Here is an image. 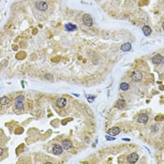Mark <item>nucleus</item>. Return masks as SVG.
I'll list each match as a JSON object with an SVG mask.
<instances>
[{"mask_svg":"<svg viewBox=\"0 0 164 164\" xmlns=\"http://www.w3.org/2000/svg\"><path fill=\"white\" fill-rule=\"evenodd\" d=\"M24 96H18L15 99V109L18 111H21L24 108Z\"/></svg>","mask_w":164,"mask_h":164,"instance_id":"nucleus-1","label":"nucleus"},{"mask_svg":"<svg viewBox=\"0 0 164 164\" xmlns=\"http://www.w3.org/2000/svg\"><path fill=\"white\" fill-rule=\"evenodd\" d=\"M130 78L134 82H140L142 78V72H140L138 70H134L130 73Z\"/></svg>","mask_w":164,"mask_h":164,"instance_id":"nucleus-2","label":"nucleus"},{"mask_svg":"<svg viewBox=\"0 0 164 164\" xmlns=\"http://www.w3.org/2000/svg\"><path fill=\"white\" fill-rule=\"evenodd\" d=\"M82 22L86 26H92L93 25V20L92 17L89 14H84L82 15Z\"/></svg>","mask_w":164,"mask_h":164,"instance_id":"nucleus-3","label":"nucleus"},{"mask_svg":"<svg viewBox=\"0 0 164 164\" xmlns=\"http://www.w3.org/2000/svg\"><path fill=\"white\" fill-rule=\"evenodd\" d=\"M36 8L40 11H45L48 9V5L44 1H39L36 3Z\"/></svg>","mask_w":164,"mask_h":164,"instance_id":"nucleus-4","label":"nucleus"},{"mask_svg":"<svg viewBox=\"0 0 164 164\" xmlns=\"http://www.w3.org/2000/svg\"><path fill=\"white\" fill-rule=\"evenodd\" d=\"M67 103H68V101H67V99H66L65 98H59V99H56V101H55V105H56V107H58V108H63V107H65V106L67 105Z\"/></svg>","mask_w":164,"mask_h":164,"instance_id":"nucleus-5","label":"nucleus"},{"mask_svg":"<svg viewBox=\"0 0 164 164\" xmlns=\"http://www.w3.org/2000/svg\"><path fill=\"white\" fill-rule=\"evenodd\" d=\"M148 119H149V118H148V115H147V114H145V113H142V114H140V115L138 116L137 121H138V123L145 124V123H147Z\"/></svg>","mask_w":164,"mask_h":164,"instance_id":"nucleus-6","label":"nucleus"},{"mask_svg":"<svg viewBox=\"0 0 164 164\" xmlns=\"http://www.w3.org/2000/svg\"><path fill=\"white\" fill-rule=\"evenodd\" d=\"M138 159H139V156H138L137 154H135V153H133V154H130V155L128 157L127 160H128L129 163H135V162H137Z\"/></svg>","mask_w":164,"mask_h":164,"instance_id":"nucleus-7","label":"nucleus"},{"mask_svg":"<svg viewBox=\"0 0 164 164\" xmlns=\"http://www.w3.org/2000/svg\"><path fill=\"white\" fill-rule=\"evenodd\" d=\"M63 152V146L59 144H55L53 147V153L55 155H60Z\"/></svg>","mask_w":164,"mask_h":164,"instance_id":"nucleus-8","label":"nucleus"},{"mask_svg":"<svg viewBox=\"0 0 164 164\" xmlns=\"http://www.w3.org/2000/svg\"><path fill=\"white\" fill-rule=\"evenodd\" d=\"M162 60H163V57L160 55H156L153 58H152V62L153 64L155 65H160L162 63Z\"/></svg>","mask_w":164,"mask_h":164,"instance_id":"nucleus-9","label":"nucleus"},{"mask_svg":"<svg viewBox=\"0 0 164 164\" xmlns=\"http://www.w3.org/2000/svg\"><path fill=\"white\" fill-rule=\"evenodd\" d=\"M62 146H63V148L69 150V149H70L72 147V142L70 141H69V140H64L62 142Z\"/></svg>","mask_w":164,"mask_h":164,"instance_id":"nucleus-10","label":"nucleus"},{"mask_svg":"<svg viewBox=\"0 0 164 164\" xmlns=\"http://www.w3.org/2000/svg\"><path fill=\"white\" fill-rule=\"evenodd\" d=\"M119 132H120V129H119V128H117V127L112 128V129H110L109 130H108V133H109L110 135H112V136L117 135Z\"/></svg>","mask_w":164,"mask_h":164,"instance_id":"nucleus-11","label":"nucleus"},{"mask_svg":"<svg viewBox=\"0 0 164 164\" xmlns=\"http://www.w3.org/2000/svg\"><path fill=\"white\" fill-rule=\"evenodd\" d=\"M125 106H126V101L124 99H118L117 102H116V104H115V107L117 109H123Z\"/></svg>","mask_w":164,"mask_h":164,"instance_id":"nucleus-12","label":"nucleus"},{"mask_svg":"<svg viewBox=\"0 0 164 164\" xmlns=\"http://www.w3.org/2000/svg\"><path fill=\"white\" fill-rule=\"evenodd\" d=\"M130 49H131V44L129 42L124 43L121 46V51H123V52H129V51H130Z\"/></svg>","mask_w":164,"mask_h":164,"instance_id":"nucleus-13","label":"nucleus"},{"mask_svg":"<svg viewBox=\"0 0 164 164\" xmlns=\"http://www.w3.org/2000/svg\"><path fill=\"white\" fill-rule=\"evenodd\" d=\"M9 103V98H8V97H2L1 98V99H0L1 106H6Z\"/></svg>","mask_w":164,"mask_h":164,"instance_id":"nucleus-14","label":"nucleus"},{"mask_svg":"<svg viewBox=\"0 0 164 164\" xmlns=\"http://www.w3.org/2000/svg\"><path fill=\"white\" fill-rule=\"evenodd\" d=\"M119 87H120V89L122 91H127L129 88V84L128 82H121L120 85H119Z\"/></svg>","mask_w":164,"mask_h":164,"instance_id":"nucleus-15","label":"nucleus"},{"mask_svg":"<svg viewBox=\"0 0 164 164\" xmlns=\"http://www.w3.org/2000/svg\"><path fill=\"white\" fill-rule=\"evenodd\" d=\"M142 32H143V34H144L145 36H149V35L151 34V28L149 27L148 26H144L142 27Z\"/></svg>","mask_w":164,"mask_h":164,"instance_id":"nucleus-16","label":"nucleus"},{"mask_svg":"<svg viewBox=\"0 0 164 164\" xmlns=\"http://www.w3.org/2000/svg\"><path fill=\"white\" fill-rule=\"evenodd\" d=\"M66 29L68 30V31H74V30H76L77 29V26H75V25H73V24H68V25H66Z\"/></svg>","mask_w":164,"mask_h":164,"instance_id":"nucleus-17","label":"nucleus"},{"mask_svg":"<svg viewBox=\"0 0 164 164\" xmlns=\"http://www.w3.org/2000/svg\"><path fill=\"white\" fill-rule=\"evenodd\" d=\"M94 99H95L94 96H88V98H87V99H88L89 102H92V101L94 100Z\"/></svg>","mask_w":164,"mask_h":164,"instance_id":"nucleus-18","label":"nucleus"},{"mask_svg":"<svg viewBox=\"0 0 164 164\" xmlns=\"http://www.w3.org/2000/svg\"><path fill=\"white\" fill-rule=\"evenodd\" d=\"M45 78H46V79H49V80H52V79H53V76H52L51 74H46V75H45Z\"/></svg>","mask_w":164,"mask_h":164,"instance_id":"nucleus-19","label":"nucleus"},{"mask_svg":"<svg viewBox=\"0 0 164 164\" xmlns=\"http://www.w3.org/2000/svg\"><path fill=\"white\" fill-rule=\"evenodd\" d=\"M106 139L108 140V141H111V140H114V138H112V137H110V136H106Z\"/></svg>","mask_w":164,"mask_h":164,"instance_id":"nucleus-20","label":"nucleus"},{"mask_svg":"<svg viewBox=\"0 0 164 164\" xmlns=\"http://www.w3.org/2000/svg\"><path fill=\"white\" fill-rule=\"evenodd\" d=\"M2 154H3V149L1 148V149H0V155H2Z\"/></svg>","mask_w":164,"mask_h":164,"instance_id":"nucleus-21","label":"nucleus"},{"mask_svg":"<svg viewBox=\"0 0 164 164\" xmlns=\"http://www.w3.org/2000/svg\"><path fill=\"white\" fill-rule=\"evenodd\" d=\"M162 27H163V29H164V23H163V25H162Z\"/></svg>","mask_w":164,"mask_h":164,"instance_id":"nucleus-22","label":"nucleus"},{"mask_svg":"<svg viewBox=\"0 0 164 164\" xmlns=\"http://www.w3.org/2000/svg\"><path fill=\"white\" fill-rule=\"evenodd\" d=\"M162 63L164 64V58H163V60H162Z\"/></svg>","mask_w":164,"mask_h":164,"instance_id":"nucleus-23","label":"nucleus"}]
</instances>
